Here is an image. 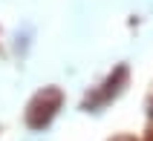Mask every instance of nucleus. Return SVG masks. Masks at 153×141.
<instances>
[{
  "mask_svg": "<svg viewBox=\"0 0 153 141\" xmlns=\"http://www.w3.org/2000/svg\"><path fill=\"white\" fill-rule=\"evenodd\" d=\"M61 101H64V95H61L58 86H46V89H41V92L32 98L29 109H26V124L32 127V130L46 127V124L52 121V115L58 112Z\"/></svg>",
  "mask_w": 153,
  "mask_h": 141,
  "instance_id": "1",
  "label": "nucleus"
},
{
  "mask_svg": "<svg viewBox=\"0 0 153 141\" xmlns=\"http://www.w3.org/2000/svg\"><path fill=\"white\" fill-rule=\"evenodd\" d=\"M127 83V66H116V72L107 78V81L101 83V89L98 92H93V95H87V101H84V107L87 109H95V107H104L110 98H116L121 92V86Z\"/></svg>",
  "mask_w": 153,
  "mask_h": 141,
  "instance_id": "2",
  "label": "nucleus"
},
{
  "mask_svg": "<svg viewBox=\"0 0 153 141\" xmlns=\"http://www.w3.org/2000/svg\"><path fill=\"white\" fill-rule=\"evenodd\" d=\"M113 141H136V138H133V135H116Z\"/></svg>",
  "mask_w": 153,
  "mask_h": 141,
  "instance_id": "3",
  "label": "nucleus"
},
{
  "mask_svg": "<svg viewBox=\"0 0 153 141\" xmlns=\"http://www.w3.org/2000/svg\"><path fill=\"white\" fill-rule=\"evenodd\" d=\"M147 141H153V133H150V138H147Z\"/></svg>",
  "mask_w": 153,
  "mask_h": 141,
  "instance_id": "4",
  "label": "nucleus"
}]
</instances>
